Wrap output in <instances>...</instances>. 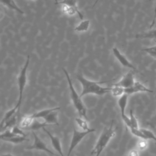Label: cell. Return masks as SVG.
<instances>
[{
    "mask_svg": "<svg viewBox=\"0 0 156 156\" xmlns=\"http://www.w3.org/2000/svg\"><path fill=\"white\" fill-rule=\"evenodd\" d=\"M128 96H129V95H127V94H124L121 96L119 97L118 100V105L120 109L121 118L124 117V116L126 115L125 113V112H126V106L127 104Z\"/></svg>",
    "mask_w": 156,
    "mask_h": 156,
    "instance_id": "cell-12",
    "label": "cell"
},
{
    "mask_svg": "<svg viewBox=\"0 0 156 156\" xmlns=\"http://www.w3.org/2000/svg\"><path fill=\"white\" fill-rule=\"evenodd\" d=\"M140 130L145 135L147 140H152L156 141V136L154 135V133L152 131L144 128H141L140 129Z\"/></svg>",
    "mask_w": 156,
    "mask_h": 156,
    "instance_id": "cell-24",
    "label": "cell"
},
{
    "mask_svg": "<svg viewBox=\"0 0 156 156\" xmlns=\"http://www.w3.org/2000/svg\"><path fill=\"white\" fill-rule=\"evenodd\" d=\"M57 4H62L66 5L75 9H78L77 5V1L76 0H63L60 2H58Z\"/></svg>",
    "mask_w": 156,
    "mask_h": 156,
    "instance_id": "cell-26",
    "label": "cell"
},
{
    "mask_svg": "<svg viewBox=\"0 0 156 156\" xmlns=\"http://www.w3.org/2000/svg\"><path fill=\"white\" fill-rule=\"evenodd\" d=\"M155 144H156V143H155Z\"/></svg>",
    "mask_w": 156,
    "mask_h": 156,
    "instance_id": "cell-38",
    "label": "cell"
},
{
    "mask_svg": "<svg viewBox=\"0 0 156 156\" xmlns=\"http://www.w3.org/2000/svg\"><path fill=\"white\" fill-rule=\"evenodd\" d=\"M142 51H144L147 53L150 56L156 60V46L144 48L141 49Z\"/></svg>",
    "mask_w": 156,
    "mask_h": 156,
    "instance_id": "cell-27",
    "label": "cell"
},
{
    "mask_svg": "<svg viewBox=\"0 0 156 156\" xmlns=\"http://www.w3.org/2000/svg\"><path fill=\"white\" fill-rule=\"evenodd\" d=\"M43 129L46 132V133L48 135V136L49 137L51 142L52 145V147L59 154V155L60 156H65L63 153V151H62L60 138L58 136H54L52 134H51V133H50L45 127L43 128Z\"/></svg>",
    "mask_w": 156,
    "mask_h": 156,
    "instance_id": "cell-10",
    "label": "cell"
},
{
    "mask_svg": "<svg viewBox=\"0 0 156 156\" xmlns=\"http://www.w3.org/2000/svg\"><path fill=\"white\" fill-rule=\"evenodd\" d=\"M130 132L135 136H138L139 138H140L141 139H143V140H146L147 138L145 136V135L143 134V133L141 131L140 129H133V128H130Z\"/></svg>",
    "mask_w": 156,
    "mask_h": 156,
    "instance_id": "cell-28",
    "label": "cell"
},
{
    "mask_svg": "<svg viewBox=\"0 0 156 156\" xmlns=\"http://www.w3.org/2000/svg\"><path fill=\"white\" fill-rule=\"evenodd\" d=\"M44 122L51 126H58L57 119V111L52 112L43 118Z\"/></svg>",
    "mask_w": 156,
    "mask_h": 156,
    "instance_id": "cell-13",
    "label": "cell"
},
{
    "mask_svg": "<svg viewBox=\"0 0 156 156\" xmlns=\"http://www.w3.org/2000/svg\"><path fill=\"white\" fill-rule=\"evenodd\" d=\"M0 3L20 14H24V12L17 5L14 0H0Z\"/></svg>",
    "mask_w": 156,
    "mask_h": 156,
    "instance_id": "cell-14",
    "label": "cell"
},
{
    "mask_svg": "<svg viewBox=\"0 0 156 156\" xmlns=\"http://www.w3.org/2000/svg\"><path fill=\"white\" fill-rule=\"evenodd\" d=\"M17 121H18V115H17V113H16L4 124V125L2 127L1 131L5 130L7 129H9V128L12 129L13 127L16 126Z\"/></svg>",
    "mask_w": 156,
    "mask_h": 156,
    "instance_id": "cell-17",
    "label": "cell"
},
{
    "mask_svg": "<svg viewBox=\"0 0 156 156\" xmlns=\"http://www.w3.org/2000/svg\"><path fill=\"white\" fill-rule=\"evenodd\" d=\"M29 62H30V55H27L26 62L24 64L23 66L21 68V69L20 71V73L18 74V76L17 77L19 96H18V99L17 103L15 105V106L18 108V113H19L20 110L23 92H24L25 87L27 83V68H28V66L29 65Z\"/></svg>",
    "mask_w": 156,
    "mask_h": 156,
    "instance_id": "cell-4",
    "label": "cell"
},
{
    "mask_svg": "<svg viewBox=\"0 0 156 156\" xmlns=\"http://www.w3.org/2000/svg\"><path fill=\"white\" fill-rule=\"evenodd\" d=\"M63 71L65 75L66 79L67 80V82L68 84V87H69V94H70V98L72 101V103L78 112L80 117L83 118L85 119L86 120L88 119L87 116V108L85 106L83 101H82V98H80V95L78 94L77 93L76 90H75L73 83L72 82L71 79L69 76V74L67 70L65 68H63Z\"/></svg>",
    "mask_w": 156,
    "mask_h": 156,
    "instance_id": "cell-2",
    "label": "cell"
},
{
    "mask_svg": "<svg viewBox=\"0 0 156 156\" xmlns=\"http://www.w3.org/2000/svg\"><path fill=\"white\" fill-rule=\"evenodd\" d=\"M60 109V107H54V108H47V109H44L40 111H38L37 112H35L32 115H29L30 118L32 119H37L38 118H43L45 117L46 115H48L49 113L54 112V111H57Z\"/></svg>",
    "mask_w": 156,
    "mask_h": 156,
    "instance_id": "cell-11",
    "label": "cell"
},
{
    "mask_svg": "<svg viewBox=\"0 0 156 156\" xmlns=\"http://www.w3.org/2000/svg\"><path fill=\"white\" fill-rule=\"evenodd\" d=\"M48 126H51L49 124H46V122H40L39 121H38L37 119H34L33 121V122H32L31 125L29 127V129L32 130H38L40 129H43L45 127H48Z\"/></svg>",
    "mask_w": 156,
    "mask_h": 156,
    "instance_id": "cell-18",
    "label": "cell"
},
{
    "mask_svg": "<svg viewBox=\"0 0 156 156\" xmlns=\"http://www.w3.org/2000/svg\"><path fill=\"white\" fill-rule=\"evenodd\" d=\"M154 41H155V43H156V40H154Z\"/></svg>",
    "mask_w": 156,
    "mask_h": 156,
    "instance_id": "cell-36",
    "label": "cell"
},
{
    "mask_svg": "<svg viewBox=\"0 0 156 156\" xmlns=\"http://www.w3.org/2000/svg\"><path fill=\"white\" fill-rule=\"evenodd\" d=\"M11 130H12V132L15 135H17V136H24V137L26 136V135L23 132V130H22L20 127H18L16 126L13 127L11 129Z\"/></svg>",
    "mask_w": 156,
    "mask_h": 156,
    "instance_id": "cell-29",
    "label": "cell"
},
{
    "mask_svg": "<svg viewBox=\"0 0 156 156\" xmlns=\"http://www.w3.org/2000/svg\"><path fill=\"white\" fill-rule=\"evenodd\" d=\"M136 38L141 39H152L153 40H156V29H151L147 32H143L142 33H138L135 35Z\"/></svg>",
    "mask_w": 156,
    "mask_h": 156,
    "instance_id": "cell-15",
    "label": "cell"
},
{
    "mask_svg": "<svg viewBox=\"0 0 156 156\" xmlns=\"http://www.w3.org/2000/svg\"><path fill=\"white\" fill-rule=\"evenodd\" d=\"M77 80L82 85V92L80 94V98L88 94H93L98 96H102L106 93H110L111 87H104L101 85L102 83H107L110 80L105 81H94L88 80L82 75L78 74L76 76Z\"/></svg>",
    "mask_w": 156,
    "mask_h": 156,
    "instance_id": "cell-1",
    "label": "cell"
},
{
    "mask_svg": "<svg viewBox=\"0 0 156 156\" xmlns=\"http://www.w3.org/2000/svg\"><path fill=\"white\" fill-rule=\"evenodd\" d=\"M138 92H147V93H153L154 91L146 87L144 85L141 83L139 81H135L133 85L130 88H125L124 93L127 95H130L133 93Z\"/></svg>",
    "mask_w": 156,
    "mask_h": 156,
    "instance_id": "cell-9",
    "label": "cell"
},
{
    "mask_svg": "<svg viewBox=\"0 0 156 156\" xmlns=\"http://www.w3.org/2000/svg\"><path fill=\"white\" fill-rule=\"evenodd\" d=\"M115 131L116 129H113L112 122L108 128L105 129L101 133L90 154L94 156H99L110 140L115 135Z\"/></svg>",
    "mask_w": 156,
    "mask_h": 156,
    "instance_id": "cell-3",
    "label": "cell"
},
{
    "mask_svg": "<svg viewBox=\"0 0 156 156\" xmlns=\"http://www.w3.org/2000/svg\"><path fill=\"white\" fill-rule=\"evenodd\" d=\"M29 1H34V0H29Z\"/></svg>",
    "mask_w": 156,
    "mask_h": 156,
    "instance_id": "cell-37",
    "label": "cell"
},
{
    "mask_svg": "<svg viewBox=\"0 0 156 156\" xmlns=\"http://www.w3.org/2000/svg\"><path fill=\"white\" fill-rule=\"evenodd\" d=\"M155 21H156V5L155 7V9H154V16H153V18H152V20L151 21V24H150V28H152L155 23Z\"/></svg>",
    "mask_w": 156,
    "mask_h": 156,
    "instance_id": "cell-31",
    "label": "cell"
},
{
    "mask_svg": "<svg viewBox=\"0 0 156 156\" xmlns=\"http://www.w3.org/2000/svg\"><path fill=\"white\" fill-rule=\"evenodd\" d=\"M75 121L77 124V125L82 129V130L83 131H88V130H90L91 129H90L88 126V124L87 122V120L84 118H82L81 117H79V118H76L75 119Z\"/></svg>",
    "mask_w": 156,
    "mask_h": 156,
    "instance_id": "cell-19",
    "label": "cell"
},
{
    "mask_svg": "<svg viewBox=\"0 0 156 156\" xmlns=\"http://www.w3.org/2000/svg\"><path fill=\"white\" fill-rule=\"evenodd\" d=\"M128 156H138V152L136 150H132L129 152Z\"/></svg>",
    "mask_w": 156,
    "mask_h": 156,
    "instance_id": "cell-32",
    "label": "cell"
},
{
    "mask_svg": "<svg viewBox=\"0 0 156 156\" xmlns=\"http://www.w3.org/2000/svg\"><path fill=\"white\" fill-rule=\"evenodd\" d=\"M54 1H55V4H57L58 3V0H54Z\"/></svg>",
    "mask_w": 156,
    "mask_h": 156,
    "instance_id": "cell-34",
    "label": "cell"
},
{
    "mask_svg": "<svg viewBox=\"0 0 156 156\" xmlns=\"http://www.w3.org/2000/svg\"><path fill=\"white\" fill-rule=\"evenodd\" d=\"M1 156H15V155H13L10 154H3Z\"/></svg>",
    "mask_w": 156,
    "mask_h": 156,
    "instance_id": "cell-33",
    "label": "cell"
},
{
    "mask_svg": "<svg viewBox=\"0 0 156 156\" xmlns=\"http://www.w3.org/2000/svg\"><path fill=\"white\" fill-rule=\"evenodd\" d=\"M134 76H135V71L131 69L127 73H126L118 82L112 84V85L119 86V87H122L124 89L130 88L133 85L135 82L134 79Z\"/></svg>",
    "mask_w": 156,
    "mask_h": 156,
    "instance_id": "cell-7",
    "label": "cell"
},
{
    "mask_svg": "<svg viewBox=\"0 0 156 156\" xmlns=\"http://www.w3.org/2000/svg\"><path fill=\"white\" fill-rule=\"evenodd\" d=\"M137 146L138 147V149L141 151H143L144 150L147 146V143L146 141V140H143L141 139L140 141H139V142L137 144Z\"/></svg>",
    "mask_w": 156,
    "mask_h": 156,
    "instance_id": "cell-30",
    "label": "cell"
},
{
    "mask_svg": "<svg viewBox=\"0 0 156 156\" xmlns=\"http://www.w3.org/2000/svg\"><path fill=\"white\" fill-rule=\"evenodd\" d=\"M110 93H112V96L114 97H120L124 94V88L122 87H119V86H115V85H112L111 87V90Z\"/></svg>",
    "mask_w": 156,
    "mask_h": 156,
    "instance_id": "cell-20",
    "label": "cell"
},
{
    "mask_svg": "<svg viewBox=\"0 0 156 156\" xmlns=\"http://www.w3.org/2000/svg\"><path fill=\"white\" fill-rule=\"evenodd\" d=\"M32 134L34 136V143L31 145H29L27 146L25 149L26 150H39V151H44L49 154H51L52 155L55 156H58V155L56 154L55 153L51 151L47 146V145L38 136V135L32 131Z\"/></svg>",
    "mask_w": 156,
    "mask_h": 156,
    "instance_id": "cell-6",
    "label": "cell"
},
{
    "mask_svg": "<svg viewBox=\"0 0 156 156\" xmlns=\"http://www.w3.org/2000/svg\"><path fill=\"white\" fill-rule=\"evenodd\" d=\"M130 124H131V127L130 128H133V129H139L138 124V121L134 115L133 113V110L132 109L130 110ZM130 129V128H129Z\"/></svg>",
    "mask_w": 156,
    "mask_h": 156,
    "instance_id": "cell-23",
    "label": "cell"
},
{
    "mask_svg": "<svg viewBox=\"0 0 156 156\" xmlns=\"http://www.w3.org/2000/svg\"><path fill=\"white\" fill-rule=\"evenodd\" d=\"M34 120H32L29 115H27V116H25L23 117V118L22 119V120L20 122V127L21 128H27V127H29L32 122H33Z\"/></svg>",
    "mask_w": 156,
    "mask_h": 156,
    "instance_id": "cell-22",
    "label": "cell"
},
{
    "mask_svg": "<svg viewBox=\"0 0 156 156\" xmlns=\"http://www.w3.org/2000/svg\"><path fill=\"white\" fill-rule=\"evenodd\" d=\"M90 20H82V21L74 27V30L77 32H86L88 30L90 27Z\"/></svg>",
    "mask_w": 156,
    "mask_h": 156,
    "instance_id": "cell-16",
    "label": "cell"
},
{
    "mask_svg": "<svg viewBox=\"0 0 156 156\" xmlns=\"http://www.w3.org/2000/svg\"><path fill=\"white\" fill-rule=\"evenodd\" d=\"M112 52L115 57L118 60L121 65L126 68H130L132 70L136 71V68H135V66H133L132 63H130V62L120 52V51L116 47H113L112 48Z\"/></svg>",
    "mask_w": 156,
    "mask_h": 156,
    "instance_id": "cell-8",
    "label": "cell"
},
{
    "mask_svg": "<svg viewBox=\"0 0 156 156\" xmlns=\"http://www.w3.org/2000/svg\"><path fill=\"white\" fill-rule=\"evenodd\" d=\"M28 140H29L26 137L16 135V136H13L12 138L5 139L3 141L9 142V143H13V144H20V143H23L25 141H28Z\"/></svg>",
    "mask_w": 156,
    "mask_h": 156,
    "instance_id": "cell-21",
    "label": "cell"
},
{
    "mask_svg": "<svg viewBox=\"0 0 156 156\" xmlns=\"http://www.w3.org/2000/svg\"><path fill=\"white\" fill-rule=\"evenodd\" d=\"M154 119H155V120H156V114H155V116H154Z\"/></svg>",
    "mask_w": 156,
    "mask_h": 156,
    "instance_id": "cell-35",
    "label": "cell"
},
{
    "mask_svg": "<svg viewBox=\"0 0 156 156\" xmlns=\"http://www.w3.org/2000/svg\"><path fill=\"white\" fill-rule=\"evenodd\" d=\"M95 131L94 129H91L90 130L88 131H80L77 130L76 129L74 128L73 129V136L70 142L68 152L67 154V156H69L71 153L72 152L73 150L80 143V142L83 140V138L88 134L90 133L93 132Z\"/></svg>",
    "mask_w": 156,
    "mask_h": 156,
    "instance_id": "cell-5",
    "label": "cell"
},
{
    "mask_svg": "<svg viewBox=\"0 0 156 156\" xmlns=\"http://www.w3.org/2000/svg\"><path fill=\"white\" fill-rule=\"evenodd\" d=\"M16 136L11 130V129H7L3 132L0 133V140H4L7 138H10Z\"/></svg>",
    "mask_w": 156,
    "mask_h": 156,
    "instance_id": "cell-25",
    "label": "cell"
}]
</instances>
